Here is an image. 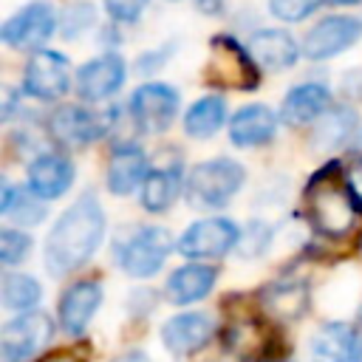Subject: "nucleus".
Listing matches in <instances>:
<instances>
[{
    "label": "nucleus",
    "instance_id": "nucleus-1",
    "mask_svg": "<svg viewBox=\"0 0 362 362\" xmlns=\"http://www.w3.org/2000/svg\"><path fill=\"white\" fill-rule=\"evenodd\" d=\"M105 238V212L102 204L88 192L74 201L45 238V269L54 277H65L85 266Z\"/></svg>",
    "mask_w": 362,
    "mask_h": 362
},
{
    "label": "nucleus",
    "instance_id": "nucleus-2",
    "mask_svg": "<svg viewBox=\"0 0 362 362\" xmlns=\"http://www.w3.org/2000/svg\"><path fill=\"white\" fill-rule=\"evenodd\" d=\"M337 170H339L337 164L322 167L311 178L308 192H305L311 223H314L317 232H322L328 238H342L354 226V218H356V206L348 195L345 181H339L334 175Z\"/></svg>",
    "mask_w": 362,
    "mask_h": 362
},
{
    "label": "nucleus",
    "instance_id": "nucleus-3",
    "mask_svg": "<svg viewBox=\"0 0 362 362\" xmlns=\"http://www.w3.org/2000/svg\"><path fill=\"white\" fill-rule=\"evenodd\" d=\"M204 82L221 90H255L260 82L257 62L246 45L229 34L209 40V57L204 65Z\"/></svg>",
    "mask_w": 362,
    "mask_h": 362
},
{
    "label": "nucleus",
    "instance_id": "nucleus-4",
    "mask_svg": "<svg viewBox=\"0 0 362 362\" xmlns=\"http://www.w3.org/2000/svg\"><path fill=\"white\" fill-rule=\"evenodd\" d=\"M243 178L246 170L235 158H212L189 170L184 195L195 209H221L240 189Z\"/></svg>",
    "mask_w": 362,
    "mask_h": 362
},
{
    "label": "nucleus",
    "instance_id": "nucleus-5",
    "mask_svg": "<svg viewBox=\"0 0 362 362\" xmlns=\"http://www.w3.org/2000/svg\"><path fill=\"white\" fill-rule=\"evenodd\" d=\"M173 252V235L164 226H139L119 246V266L130 277H153Z\"/></svg>",
    "mask_w": 362,
    "mask_h": 362
},
{
    "label": "nucleus",
    "instance_id": "nucleus-6",
    "mask_svg": "<svg viewBox=\"0 0 362 362\" xmlns=\"http://www.w3.org/2000/svg\"><path fill=\"white\" fill-rule=\"evenodd\" d=\"M57 14L54 6L45 0H31L28 6H23L20 11H14L3 28L0 37L6 45L11 48H23V51H42V45L48 42V37L57 31Z\"/></svg>",
    "mask_w": 362,
    "mask_h": 362
},
{
    "label": "nucleus",
    "instance_id": "nucleus-7",
    "mask_svg": "<svg viewBox=\"0 0 362 362\" xmlns=\"http://www.w3.org/2000/svg\"><path fill=\"white\" fill-rule=\"evenodd\" d=\"M240 240L235 221L229 218H204L195 221L175 243V249L189 260H212L232 252Z\"/></svg>",
    "mask_w": 362,
    "mask_h": 362
},
{
    "label": "nucleus",
    "instance_id": "nucleus-8",
    "mask_svg": "<svg viewBox=\"0 0 362 362\" xmlns=\"http://www.w3.org/2000/svg\"><path fill=\"white\" fill-rule=\"evenodd\" d=\"M54 334L48 314L28 311L8 320L0 331V362H28Z\"/></svg>",
    "mask_w": 362,
    "mask_h": 362
},
{
    "label": "nucleus",
    "instance_id": "nucleus-9",
    "mask_svg": "<svg viewBox=\"0 0 362 362\" xmlns=\"http://www.w3.org/2000/svg\"><path fill=\"white\" fill-rule=\"evenodd\" d=\"M110 127V110L107 116L88 110L82 105H62L48 116V133L62 147H85L105 136Z\"/></svg>",
    "mask_w": 362,
    "mask_h": 362
},
{
    "label": "nucleus",
    "instance_id": "nucleus-10",
    "mask_svg": "<svg viewBox=\"0 0 362 362\" xmlns=\"http://www.w3.org/2000/svg\"><path fill=\"white\" fill-rule=\"evenodd\" d=\"M71 85V71H68V59L59 51H34L25 74H23V90L40 102H54L62 93H68Z\"/></svg>",
    "mask_w": 362,
    "mask_h": 362
},
{
    "label": "nucleus",
    "instance_id": "nucleus-11",
    "mask_svg": "<svg viewBox=\"0 0 362 362\" xmlns=\"http://www.w3.org/2000/svg\"><path fill=\"white\" fill-rule=\"evenodd\" d=\"M178 90L164 82H147L130 96V116L147 133H161L173 124L178 113Z\"/></svg>",
    "mask_w": 362,
    "mask_h": 362
},
{
    "label": "nucleus",
    "instance_id": "nucleus-12",
    "mask_svg": "<svg viewBox=\"0 0 362 362\" xmlns=\"http://www.w3.org/2000/svg\"><path fill=\"white\" fill-rule=\"evenodd\" d=\"M359 37H362V23L356 17L331 14L308 28V34L303 37V54L308 59H328L351 48Z\"/></svg>",
    "mask_w": 362,
    "mask_h": 362
},
{
    "label": "nucleus",
    "instance_id": "nucleus-13",
    "mask_svg": "<svg viewBox=\"0 0 362 362\" xmlns=\"http://www.w3.org/2000/svg\"><path fill=\"white\" fill-rule=\"evenodd\" d=\"M122 82H124V59L113 51L93 57L76 74V90L90 105L110 99L122 88Z\"/></svg>",
    "mask_w": 362,
    "mask_h": 362
},
{
    "label": "nucleus",
    "instance_id": "nucleus-14",
    "mask_svg": "<svg viewBox=\"0 0 362 362\" xmlns=\"http://www.w3.org/2000/svg\"><path fill=\"white\" fill-rule=\"evenodd\" d=\"M215 334V320L204 311H184L164 322L161 342L170 354H192L204 348Z\"/></svg>",
    "mask_w": 362,
    "mask_h": 362
},
{
    "label": "nucleus",
    "instance_id": "nucleus-15",
    "mask_svg": "<svg viewBox=\"0 0 362 362\" xmlns=\"http://www.w3.org/2000/svg\"><path fill=\"white\" fill-rule=\"evenodd\" d=\"M102 305V286L96 280H79L59 297V325L68 334H82Z\"/></svg>",
    "mask_w": 362,
    "mask_h": 362
},
{
    "label": "nucleus",
    "instance_id": "nucleus-16",
    "mask_svg": "<svg viewBox=\"0 0 362 362\" xmlns=\"http://www.w3.org/2000/svg\"><path fill=\"white\" fill-rule=\"evenodd\" d=\"M147 156L136 141H119L107 161V189L113 195H130L147 178Z\"/></svg>",
    "mask_w": 362,
    "mask_h": 362
},
{
    "label": "nucleus",
    "instance_id": "nucleus-17",
    "mask_svg": "<svg viewBox=\"0 0 362 362\" xmlns=\"http://www.w3.org/2000/svg\"><path fill=\"white\" fill-rule=\"evenodd\" d=\"M277 113L269 105H246L229 119V139L235 147H260L274 139Z\"/></svg>",
    "mask_w": 362,
    "mask_h": 362
},
{
    "label": "nucleus",
    "instance_id": "nucleus-18",
    "mask_svg": "<svg viewBox=\"0 0 362 362\" xmlns=\"http://www.w3.org/2000/svg\"><path fill=\"white\" fill-rule=\"evenodd\" d=\"M74 184V164L59 153H40L28 164V189L42 201L59 198Z\"/></svg>",
    "mask_w": 362,
    "mask_h": 362
},
{
    "label": "nucleus",
    "instance_id": "nucleus-19",
    "mask_svg": "<svg viewBox=\"0 0 362 362\" xmlns=\"http://www.w3.org/2000/svg\"><path fill=\"white\" fill-rule=\"evenodd\" d=\"M249 54L255 57V62L260 68H269V71H283V68H291L300 57V48L294 42V37L283 28H260L249 37Z\"/></svg>",
    "mask_w": 362,
    "mask_h": 362
},
{
    "label": "nucleus",
    "instance_id": "nucleus-20",
    "mask_svg": "<svg viewBox=\"0 0 362 362\" xmlns=\"http://www.w3.org/2000/svg\"><path fill=\"white\" fill-rule=\"evenodd\" d=\"M331 110V90L320 82H303L291 88L280 105V119L286 124L317 122Z\"/></svg>",
    "mask_w": 362,
    "mask_h": 362
},
{
    "label": "nucleus",
    "instance_id": "nucleus-21",
    "mask_svg": "<svg viewBox=\"0 0 362 362\" xmlns=\"http://www.w3.org/2000/svg\"><path fill=\"white\" fill-rule=\"evenodd\" d=\"M215 277H218V272L212 266H206V263H187V266L175 269L167 277L164 294H167V300L173 305H189V303L204 300L212 291Z\"/></svg>",
    "mask_w": 362,
    "mask_h": 362
},
{
    "label": "nucleus",
    "instance_id": "nucleus-22",
    "mask_svg": "<svg viewBox=\"0 0 362 362\" xmlns=\"http://www.w3.org/2000/svg\"><path fill=\"white\" fill-rule=\"evenodd\" d=\"M181 184H187V181H184L178 164H161V167L150 170L147 178H144V184H141V206L147 212H164V209H170V204L181 192Z\"/></svg>",
    "mask_w": 362,
    "mask_h": 362
},
{
    "label": "nucleus",
    "instance_id": "nucleus-23",
    "mask_svg": "<svg viewBox=\"0 0 362 362\" xmlns=\"http://www.w3.org/2000/svg\"><path fill=\"white\" fill-rule=\"evenodd\" d=\"M223 122H226V102L218 93L201 96L184 113V130L192 139H209V136H215L223 127Z\"/></svg>",
    "mask_w": 362,
    "mask_h": 362
},
{
    "label": "nucleus",
    "instance_id": "nucleus-24",
    "mask_svg": "<svg viewBox=\"0 0 362 362\" xmlns=\"http://www.w3.org/2000/svg\"><path fill=\"white\" fill-rule=\"evenodd\" d=\"M356 334L342 322L322 325L311 339V356L317 362H351Z\"/></svg>",
    "mask_w": 362,
    "mask_h": 362
},
{
    "label": "nucleus",
    "instance_id": "nucleus-25",
    "mask_svg": "<svg viewBox=\"0 0 362 362\" xmlns=\"http://www.w3.org/2000/svg\"><path fill=\"white\" fill-rule=\"evenodd\" d=\"M48 206L42 204L40 195H34L28 187H11L8 181L3 184V198H0V215H6L8 221L20 223V226H34L45 218Z\"/></svg>",
    "mask_w": 362,
    "mask_h": 362
},
{
    "label": "nucleus",
    "instance_id": "nucleus-26",
    "mask_svg": "<svg viewBox=\"0 0 362 362\" xmlns=\"http://www.w3.org/2000/svg\"><path fill=\"white\" fill-rule=\"evenodd\" d=\"M356 127V116L348 107H331L322 119H317L314 127V144L322 150H331L337 144H342Z\"/></svg>",
    "mask_w": 362,
    "mask_h": 362
},
{
    "label": "nucleus",
    "instance_id": "nucleus-27",
    "mask_svg": "<svg viewBox=\"0 0 362 362\" xmlns=\"http://www.w3.org/2000/svg\"><path fill=\"white\" fill-rule=\"evenodd\" d=\"M40 294H42V288L31 274L8 272L3 277V305L11 311H20V314L34 311V305L40 303Z\"/></svg>",
    "mask_w": 362,
    "mask_h": 362
},
{
    "label": "nucleus",
    "instance_id": "nucleus-28",
    "mask_svg": "<svg viewBox=\"0 0 362 362\" xmlns=\"http://www.w3.org/2000/svg\"><path fill=\"white\" fill-rule=\"evenodd\" d=\"M266 305L283 320H294L308 305V288L303 283H277L266 291Z\"/></svg>",
    "mask_w": 362,
    "mask_h": 362
},
{
    "label": "nucleus",
    "instance_id": "nucleus-29",
    "mask_svg": "<svg viewBox=\"0 0 362 362\" xmlns=\"http://www.w3.org/2000/svg\"><path fill=\"white\" fill-rule=\"evenodd\" d=\"M93 20H96V11L90 3H71V6H65L62 17H59V31L65 40H74L82 31H88L93 25Z\"/></svg>",
    "mask_w": 362,
    "mask_h": 362
},
{
    "label": "nucleus",
    "instance_id": "nucleus-30",
    "mask_svg": "<svg viewBox=\"0 0 362 362\" xmlns=\"http://www.w3.org/2000/svg\"><path fill=\"white\" fill-rule=\"evenodd\" d=\"M269 243H272V226H266L263 221H252L238 240V255L240 257H257L269 249Z\"/></svg>",
    "mask_w": 362,
    "mask_h": 362
},
{
    "label": "nucleus",
    "instance_id": "nucleus-31",
    "mask_svg": "<svg viewBox=\"0 0 362 362\" xmlns=\"http://www.w3.org/2000/svg\"><path fill=\"white\" fill-rule=\"evenodd\" d=\"M28 249H31V238H28L25 232L11 229V226H6V229L0 232V260H3L6 266L20 263V260L28 255Z\"/></svg>",
    "mask_w": 362,
    "mask_h": 362
},
{
    "label": "nucleus",
    "instance_id": "nucleus-32",
    "mask_svg": "<svg viewBox=\"0 0 362 362\" xmlns=\"http://www.w3.org/2000/svg\"><path fill=\"white\" fill-rule=\"evenodd\" d=\"M322 0H269V11L277 17V20H286V23H297L303 17H308Z\"/></svg>",
    "mask_w": 362,
    "mask_h": 362
},
{
    "label": "nucleus",
    "instance_id": "nucleus-33",
    "mask_svg": "<svg viewBox=\"0 0 362 362\" xmlns=\"http://www.w3.org/2000/svg\"><path fill=\"white\" fill-rule=\"evenodd\" d=\"M147 3L150 0H105V8L116 23H136Z\"/></svg>",
    "mask_w": 362,
    "mask_h": 362
},
{
    "label": "nucleus",
    "instance_id": "nucleus-34",
    "mask_svg": "<svg viewBox=\"0 0 362 362\" xmlns=\"http://www.w3.org/2000/svg\"><path fill=\"white\" fill-rule=\"evenodd\" d=\"M345 187H348V195L356 206V212L362 209V156H356L348 167H345Z\"/></svg>",
    "mask_w": 362,
    "mask_h": 362
},
{
    "label": "nucleus",
    "instance_id": "nucleus-35",
    "mask_svg": "<svg viewBox=\"0 0 362 362\" xmlns=\"http://www.w3.org/2000/svg\"><path fill=\"white\" fill-rule=\"evenodd\" d=\"M226 6V0H195V8L201 14H221Z\"/></svg>",
    "mask_w": 362,
    "mask_h": 362
},
{
    "label": "nucleus",
    "instance_id": "nucleus-36",
    "mask_svg": "<svg viewBox=\"0 0 362 362\" xmlns=\"http://www.w3.org/2000/svg\"><path fill=\"white\" fill-rule=\"evenodd\" d=\"M40 362H85V359L79 354H74V351H54V354L42 356Z\"/></svg>",
    "mask_w": 362,
    "mask_h": 362
},
{
    "label": "nucleus",
    "instance_id": "nucleus-37",
    "mask_svg": "<svg viewBox=\"0 0 362 362\" xmlns=\"http://www.w3.org/2000/svg\"><path fill=\"white\" fill-rule=\"evenodd\" d=\"M110 362H150V356H147L141 348H133V351H124V354L113 356Z\"/></svg>",
    "mask_w": 362,
    "mask_h": 362
},
{
    "label": "nucleus",
    "instance_id": "nucleus-38",
    "mask_svg": "<svg viewBox=\"0 0 362 362\" xmlns=\"http://www.w3.org/2000/svg\"><path fill=\"white\" fill-rule=\"evenodd\" d=\"M11 110H14V90L6 88V105H3V122L11 119Z\"/></svg>",
    "mask_w": 362,
    "mask_h": 362
},
{
    "label": "nucleus",
    "instance_id": "nucleus-39",
    "mask_svg": "<svg viewBox=\"0 0 362 362\" xmlns=\"http://www.w3.org/2000/svg\"><path fill=\"white\" fill-rule=\"evenodd\" d=\"M351 362H362V334H356V342H354V356Z\"/></svg>",
    "mask_w": 362,
    "mask_h": 362
},
{
    "label": "nucleus",
    "instance_id": "nucleus-40",
    "mask_svg": "<svg viewBox=\"0 0 362 362\" xmlns=\"http://www.w3.org/2000/svg\"><path fill=\"white\" fill-rule=\"evenodd\" d=\"M328 3H334V6H354V3H359V0H328Z\"/></svg>",
    "mask_w": 362,
    "mask_h": 362
},
{
    "label": "nucleus",
    "instance_id": "nucleus-41",
    "mask_svg": "<svg viewBox=\"0 0 362 362\" xmlns=\"http://www.w3.org/2000/svg\"><path fill=\"white\" fill-rule=\"evenodd\" d=\"M359 322H362V305H359Z\"/></svg>",
    "mask_w": 362,
    "mask_h": 362
}]
</instances>
